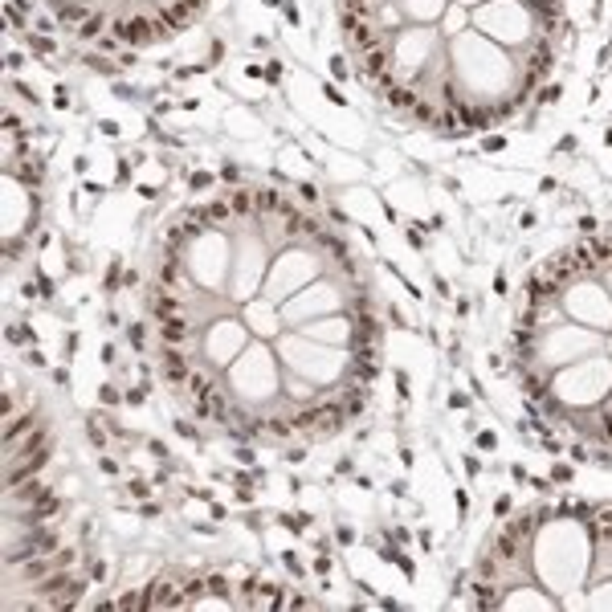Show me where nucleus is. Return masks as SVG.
I'll return each instance as SVG.
<instances>
[{"label": "nucleus", "mask_w": 612, "mask_h": 612, "mask_svg": "<svg viewBox=\"0 0 612 612\" xmlns=\"http://www.w3.org/2000/svg\"><path fill=\"white\" fill-rule=\"evenodd\" d=\"M478 609H612V502H535L490 535L470 571Z\"/></svg>", "instance_id": "nucleus-4"}, {"label": "nucleus", "mask_w": 612, "mask_h": 612, "mask_svg": "<svg viewBox=\"0 0 612 612\" xmlns=\"http://www.w3.org/2000/svg\"><path fill=\"white\" fill-rule=\"evenodd\" d=\"M510 355L543 421L612 449V237L588 233L530 269Z\"/></svg>", "instance_id": "nucleus-3"}, {"label": "nucleus", "mask_w": 612, "mask_h": 612, "mask_svg": "<svg viewBox=\"0 0 612 612\" xmlns=\"http://www.w3.org/2000/svg\"><path fill=\"white\" fill-rule=\"evenodd\" d=\"M143 310L172 392L237 441H331L359 417L384 327L314 200L229 188L160 237Z\"/></svg>", "instance_id": "nucleus-1"}, {"label": "nucleus", "mask_w": 612, "mask_h": 612, "mask_svg": "<svg viewBox=\"0 0 612 612\" xmlns=\"http://www.w3.org/2000/svg\"><path fill=\"white\" fill-rule=\"evenodd\" d=\"M355 74L433 135L515 119L555 70L564 0H335Z\"/></svg>", "instance_id": "nucleus-2"}, {"label": "nucleus", "mask_w": 612, "mask_h": 612, "mask_svg": "<svg viewBox=\"0 0 612 612\" xmlns=\"http://www.w3.org/2000/svg\"><path fill=\"white\" fill-rule=\"evenodd\" d=\"M45 4L82 41L115 37L127 49H147L188 33V25L204 12L209 0H45Z\"/></svg>", "instance_id": "nucleus-5"}]
</instances>
